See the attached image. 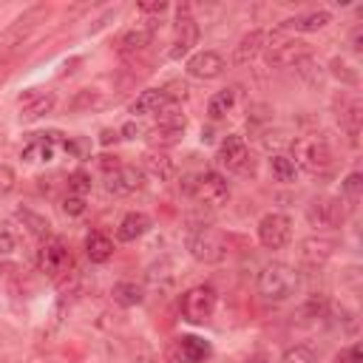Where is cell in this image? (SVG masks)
<instances>
[{
	"label": "cell",
	"mask_w": 363,
	"mask_h": 363,
	"mask_svg": "<svg viewBox=\"0 0 363 363\" xmlns=\"http://www.w3.org/2000/svg\"><path fill=\"white\" fill-rule=\"evenodd\" d=\"M99 105H102V99H99V94L91 91V88L77 91V96L71 99V111H91V108H99Z\"/></svg>",
	"instance_id": "37"
},
{
	"label": "cell",
	"mask_w": 363,
	"mask_h": 363,
	"mask_svg": "<svg viewBox=\"0 0 363 363\" xmlns=\"http://www.w3.org/2000/svg\"><path fill=\"white\" fill-rule=\"evenodd\" d=\"M216 306H218V292H216L210 284H196V286L184 289L182 298H179V312H182V318H184L187 323H196V326L207 323V320L213 318Z\"/></svg>",
	"instance_id": "5"
},
{
	"label": "cell",
	"mask_w": 363,
	"mask_h": 363,
	"mask_svg": "<svg viewBox=\"0 0 363 363\" xmlns=\"http://www.w3.org/2000/svg\"><path fill=\"white\" fill-rule=\"evenodd\" d=\"M57 145H60V133H31L20 156L23 162H51L57 153Z\"/></svg>",
	"instance_id": "19"
},
{
	"label": "cell",
	"mask_w": 363,
	"mask_h": 363,
	"mask_svg": "<svg viewBox=\"0 0 363 363\" xmlns=\"http://www.w3.org/2000/svg\"><path fill=\"white\" fill-rule=\"evenodd\" d=\"M292 156H295V159H292L295 167H301V170H306V173H312V176L326 173V170L332 167V162H335L332 145H329L323 136H318V133L298 136V139L292 142Z\"/></svg>",
	"instance_id": "2"
},
{
	"label": "cell",
	"mask_w": 363,
	"mask_h": 363,
	"mask_svg": "<svg viewBox=\"0 0 363 363\" xmlns=\"http://www.w3.org/2000/svg\"><path fill=\"white\" fill-rule=\"evenodd\" d=\"M17 218L37 235V238H45L48 235V230H51V224H48V218H43V216H37L34 210H28V207H20L17 210Z\"/></svg>",
	"instance_id": "34"
},
{
	"label": "cell",
	"mask_w": 363,
	"mask_h": 363,
	"mask_svg": "<svg viewBox=\"0 0 363 363\" xmlns=\"http://www.w3.org/2000/svg\"><path fill=\"white\" fill-rule=\"evenodd\" d=\"M224 68H227V62H224V57L218 51H199L184 65V71L193 79H218L224 74Z\"/></svg>",
	"instance_id": "16"
},
{
	"label": "cell",
	"mask_w": 363,
	"mask_h": 363,
	"mask_svg": "<svg viewBox=\"0 0 363 363\" xmlns=\"http://www.w3.org/2000/svg\"><path fill=\"white\" fill-rule=\"evenodd\" d=\"M332 363H346V352H340V354H335V357H332Z\"/></svg>",
	"instance_id": "45"
},
{
	"label": "cell",
	"mask_w": 363,
	"mask_h": 363,
	"mask_svg": "<svg viewBox=\"0 0 363 363\" xmlns=\"http://www.w3.org/2000/svg\"><path fill=\"white\" fill-rule=\"evenodd\" d=\"M153 40V26H136V28H128L119 43H116V51L122 57H133V54H142Z\"/></svg>",
	"instance_id": "22"
},
{
	"label": "cell",
	"mask_w": 363,
	"mask_h": 363,
	"mask_svg": "<svg viewBox=\"0 0 363 363\" xmlns=\"http://www.w3.org/2000/svg\"><path fill=\"white\" fill-rule=\"evenodd\" d=\"M85 255L91 264H105L113 255V241L102 233H88L85 238Z\"/></svg>",
	"instance_id": "28"
},
{
	"label": "cell",
	"mask_w": 363,
	"mask_h": 363,
	"mask_svg": "<svg viewBox=\"0 0 363 363\" xmlns=\"http://www.w3.org/2000/svg\"><path fill=\"white\" fill-rule=\"evenodd\" d=\"M187 252L199 264H221L227 258V238L210 224H193L187 230Z\"/></svg>",
	"instance_id": "3"
},
{
	"label": "cell",
	"mask_w": 363,
	"mask_h": 363,
	"mask_svg": "<svg viewBox=\"0 0 363 363\" xmlns=\"http://www.w3.org/2000/svg\"><path fill=\"white\" fill-rule=\"evenodd\" d=\"M238 99H241V88H238V85H230V88H224V91L213 94V96H210V102H207V113H210V119H213V122L227 119V116L235 111Z\"/></svg>",
	"instance_id": "24"
},
{
	"label": "cell",
	"mask_w": 363,
	"mask_h": 363,
	"mask_svg": "<svg viewBox=\"0 0 363 363\" xmlns=\"http://www.w3.org/2000/svg\"><path fill=\"white\" fill-rule=\"evenodd\" d=\"M37 267H40V272H45L48 278L60 281V278L68 275V269H71V252H68V247H65L60 238L43 241V247H40V252H37Z\"/></svg>",
	"instance_id": "8"
},
{
	"label": "cell",
	"mask_w": 363,
	"mask_h": 363,
	"mask_svg": "<svg viewBox=\"0 0 363 363\" xmlns=\"http://www.w3.org/2000/svg\"><path fill=\"white\" fill-rule=\"evenodd\" d=\"M332 23V14L326 11V9H315V11H303V14H295V17H289V20H284L278 28H284V31H301V34H309V31H320V28H326Z\"/></svg>",
	"instance_id": "20"
},
{
	"label": "cell",
	"mask_w": 363,
	"mask_h": 363,
	"mask_svg": "<svg viewBox=\"0 0 363 363\" xmlns=\"http://www.w3.org/2000/svg\"><path fill=\"white\" fill-rule=\"evenodd\" d=\"M261 51H264V31H258V28H255V31H247V34L235 43V48H233V65H235V68L252 65Z\"/></svg>",
	"instance_id": "21"
},
{
	"label": "cell",
	"mask_w": 363,
	"mask_h": 363,
	"mask_svg": "<svg viewBox=\"0 0 363 363\" xmlns=\"http://www.w3.org/2000/svg\"><path fill=\"white\" fill-rule=\"evenodd\" d=\"M360 193H363V176L354 170V173H349V176L343 179V184H340V201L349 204V207H354V204L360 201Z\"/></svg>",
	"instance_id": "33"
},
{
	"label": "cell",
	"mask_w": 363,
	"mask_h": 363,
	"mask_svg": "<svg viewBox=\"0 0 363 363\" xmlns=\"http://www.w3.org/2000/svg\"><path fill=\"white\" fill-rule=\"evenodd\" d=\"M292 238V218L286 213H267L258 221V241L267 250H284Z\"/></svg>",
	"instance_id": "9"
},
{
	"label": "cell",
	"mask_w": 363,
	"mask_h": 363,
	"mask_svg": "<svg viewBox=\"0 0 363 363\" xmlns=\"http://www.w3.org/2000/svg\"><path fill=\"white\" fill-rule=\"evenodd\" d=\"M142 133H145V128H142L136 119L125 122V125H122V130H119V136H122V139H136V136H142Z\"/></svg>",
	"instance_id": "40"
},
{
	"label": "cell",
	"mask_w": 363,
	"mask_h": 363,
	"mask_svg": "<svg viewBox=\"0 0 363 363\" xmlns=\"http://www.w3.org/2000/svg\"><path fill=\"white\" fill-rule=\"evenodd\" d=\"M301 286V275L295 267L289 264H267L261 272H258V281H255V289L261 298L272 301V303H281V301H289Z\"/></svg>",
	"instance_id": "1"
},
{
	"label": "cell",
	"mask_w": 363,
	"mask_h": 363,
	"mask_svg": "<svg viewBox=\"0 0 363 363\" xmlns=\"http://www.w3.org/2000/svg\"><path fill=\"white\" fill-rule=\"evenodd\" d=\"M216 164L224 167L227 173H247L250 147H247L244 136H238V133L224 136L221 145H218V150H216Z\"/></svg>",
	"instance_id": "10"
},
{
	"label": "cell",
	"mask_w": 363,
	"mask_h": 363,
	"mask_svg": "<svg viewBox=\"0 0 363 363\" xmlns=\"http://www.w3.org/2000/svg\"><path fill=\"white\" fill-rule=\"evenodd\" d=\"M278 363H318V357H315V349H312V346L295 343V346H289V349L281 354Z\"/></svg>",
	"instance_id": "35"
},
{
	"label": "cell",
	"mask_w": 363,
	"mask_h": 363,
	"mask_svg": "<svg viewBox=\"0 0 363 363\" xmlns=\"http://www.w3.org/2000/svg\"><path fill=\"white\" fill-rule=\"evenodd\" d=\"M360 34H363V28H360V26H357V28H354V31H352V51H357V54H360V51H363V45H360Z\"/></svg>",
	"instance_id": "44"
},
{
	"label": "cell",
	"mask_w": 363,
	"mask_h": 363,
	"mask_svg": "<svg viewBox=\"0 0 363 363\" xmlns=\"http://www.w3.org/2000/svg\"><path fill=\"white\" fill-rule=\"evenodd\" d=\"M3 142H6V133H3V130H0V145H3Z\"/></svg>",
	"instance_id": "46"
},
{
	"label": "cell",
	"mask_w": 363,
	"mask_h": 363,
	"mask_svg": "<svg viewBox=\"0 0 363 363\" xmlns=\"http://www.w3.org/2000/svg\"><path fill=\"white\" fill-rule=\"evenodd\" d=\"M139 167H142V173H150L159 182H164V179H170L176 173V162L164 150H156V147H150V150L142 153V164Z\"/></svg>",
	"instance_id": "25"
},
{
	"label": "cell",
	"mask_w": 363,
	"mask_h": 363,
	"mask_svg": "<svg viewBox=\"0 0 363 363\" xmlns=\"http://www.w3.org/2000/svg\"><path fill=\"white\" fill-rule=\"evenodd\" d=\"M156 128L159 130H170V133H182L184 136V128H187V116L182 111V102L176 99H167L159 113H156Z\"/></svg>",
	"instance_id": "26"
},
{
	"label": "cell",
	"mask_w": 363,
	"mask_h": 363,
	"mask_svg": "<svg viewBox=\"0 0 363 363\" xmlns=\"http://www.w3.org/2000/svg\"><path fill=\"white\" fill-rule=\"evenodd\" d=\"M335 111H337L335 116H337L340 128L346 130L349 142L357 145V136H360V99L352 96V94H340L335 99Z\"/></svg>",
	"instance_id": "17"
},
{
	"label": "cell",
	"mask_w": 363,
	"mask_h": 363,
	"mask_svg": "<svg viewBox=\"0 0 363 363\" xmlns=\"http://www.w3.org/2000/svg\"><path fill=\"white\" fill-rule=\"evenodd\" d=\"M343 218H346V204L340 201V196H318L306 207V221L315 230H335L343 224Z\"/></svg>",
	"instance_id": "7"
},
{
	"label": "cell",
	"mask_w": 363,
	"mask_h": 363,
	"mask_svg": "<svg viewBox=\"0 0 363 363\" xmlns=\"http://www.w3.org/2000/svg\"><path fill=\"white\" fill-rule=\"evenodd\" d=\"M329 74H332L335 79H340V85H357V82H360L357 68L349 65L343 57H332V62H329Z\"/></svg>",
	"instance_id": "32"
},
{
	"label": "cell",
	"mask_w": 363,
	"mask_h": 363,
	"mask_svg": "<svg viewBox=\"0 0 363 363\" xmlns=\"http://www.w3.org/2000/svg\"><path fill=\"white\" fill-rule=\"evenodd\" d=\"M43 17H45V6H34V9L23 11V14H20V17L0 34V48H3V51H11V48L23 45V40L40 26Z\"/></svg>",
	"instance_id": "11"
},
{
	"label": "cell",
	"mask_w": 363,
	"mask_h": 363,
	"mask_svg": "<svg viewBox=\"0 0 363 363\" xmlns=\"http://www.w3.org/2000/svg\"><path fill=\"white\" fill-rule=\"evenodd\" d=\"M14 250H17L14 235H11V233H6V230H0V255H9V252H14Z\"/></svg>",
	"instance_id": "41"
},
{
	"label": "cell",
	"mask_w": 363,
	"mask_h": 363,
	"mask_svg": "<svg viewBox=\"0 0 363 363\" xmlns=\"http://www.w3.org/2000/svg\"><path fill=\"white\" fill-rule=\"evenodd\" d=\"M150 227H153V221H150L147 213L130 210V213L122 216V221H119V227H116V238H119V241H136V238H142Z\"/></svg>",
	"instance_id": "23"
},
{
	"label": "cell",
	"mask_w": 363,
	"mask_h": 363,
	"mask_svg": "<svg viewBox=\"0 0 363 363\" xmlns=\"http://www.w3.org/2000/svg\"><path fill=\"white\" fill-rule=\"evenodd\" d=\"M139 11H145V14H162V11H167V3H142Z\"/></svg>",
	"instance_id": "42"
},
{
	"label": "cell",
	"mask_w": 363,
	"mask_h": 363,
	"mask_svg": "<svg viewBox=\"0 0 363 363\" xmlns=\"http://www.w3.org/2000/svg\"><path fill=\"white\" fill-rule=\"evenodd\" d=\"M62 210H65V216H82V213H85V199H79V196H65Z\"/></svg>",
	"instance_id": "39"
},
{
	"label": "cell",
	"mask_w": 363,
	"mask_h": 363,
	"mask_svg": "<svg viewBox=\"0 0 363 363\" xmlns=\"http://www.w3.org/2000/svg\"><path fill=\"white\" fill-rule=\"evenodd\" d=\"M164 102H167V91H164V88H145V91L133 99L130 113H133V116H156Z\"/></svg>",
	"instance_id": "27"
},
{
	"label": "cell",
	"mask_w": 363,
	"mask_h": 363,
	"mask_svg": "<svg viewBox=\"0 0 363 363\" xmlns=\"http://www.w3.org/2000/svg\"><path fill=\"white\" fill-rule=\"evenodd\" d=\"M122 136H119V130H111V128H105L102 133H99V142L102 145H113V142H119Z\"/></svg>",
	"instance_id": "43"
},
{
	"label": "cell",
	"mask_w": 363,
	"mask_h": 363,
	"mask_svg": "<svg viewBox=\"0 0 363 363\" xmlns=\"http://www.w3.org/2000/svg\"><path fill=\"white\" fill-rule=\"evenodd\" d=\"M269 170H272L275 182H284V184L295 182V176H298L295 162H292L289 156H284V153H272V159H269Z\"/></svg>",
	"instance_id": "31"
},
{
	"label": "cell",
	"mask_w": 363,
	"mask_h": 363,
	"mask_svg": "<svg viewBox=\"0 0 363 363\" xmlns=\"http://www.w3.org/2000/svg\"><path fill=\"white\" fill-rule=\"evenodd\" d=\"M17 184V173L9 164H0V196H9Z\"/></svg>",
	"instance_id": "38"
},
{
	"label": "cell",
	"mask_w": 363,
	"mask_h": 363,
	"mask_svg": "<svg viewBox=\"0 0 363 363\" xmlns=\"http://www.w3.org/2000/svg\"><path fill=\"white\" fill-rule=\"evenodd\" d=\"M196 43H199V23H196L190 6H179L176 9V40L170 48V60H182Z\"/></svg>",
	"instance_id": "12"
},
{
	"label": "cell",
	"mask_w": 363,
	"mask_h": 363,
	"mask_svg": "<svg viewBox=\"0 0 363 363\" xmlns=\"http://www.w3.org/2000/svg\"><path fill=\"white\" fill-rule=\"evenodd\" d=\"M173 354H176V363H204L213 354V349L199 335H182L173 340Z\"/></svg>",
	"instance_id": "18"
},
{
	"label": "cell",
	"mask_w": 363,
	"mask_h": 363,
	"mask_svg": "<svg viewBox=\"0 0 363 363\" xmlns=\"http://www.w3.org/2000/svg\"><path fill=\"white\" fill-rule=\"evenodd\" d=\"M190 196H193V201H196L199 207H204V210H218V207H224V204L230 201V184H227V179H224L221 173L204 170V173H199V176L193 179Z\"/></svg>",
	"instance_id": "6"
},
{
	"label": "cell",
	"mask_w": 363,
	"mask_h": 363,
	"mask_svg": "<svg viewBox=\"0 0 363 363\" xmlns=\"http://www.w3.org/2000/svg\"><path fill=\"white\" fill-rule=\"evenodd\" d=\"M142 187H145V173L136 164H119V167H113L108 173V193L111 196H119V199L122 196H133Z\"/></svg>",
	"instance_id": "14"
},
{
	"label": "cell",
	"mask_w": 363,
	"mask_h": 363,
	"mask_svg": "<svg viewBox=\"0 0 363 363\" xmlns=\"http://www.w3.org/2000/svg\"><path fill=\"white\" fill-rule=\"evenodd\" d=\"M337 250V238L332 235H323V233H315V235H306L301 238L298 244V258L309 267H323Z\"/></svg>",
	"instance_id": "13"
},
{
	"label": "cell",
	"mask_w": 363,
	"mask_h": 363,
	"mask_svg": "<svg viewBox=\"0 0 363 363\" xmlns=\"http://www.w3.org/2000/svg\"><path fill=\"white\" fill-rule=\"evenodd\" d=\"M88 193H91V176H88L85 170H74V173L68 176V196L85 199Z\"/></svg>",
	"instance_id": "36"
},
{
	"label": "cell",
	"mask_w": 363,
	"mask_h": 363,
	"mask_svg": "<svg viewBox=\"0 0 363 363\" xmlns=\"http://www.w3.org/2000/svg\"><path fill=\"white\" fill-rule=\"evenodd\" d=\"M54 102L57 99L51 91H28L17 99V111H20L17 116H20V122H37L54 111Z\"/></svg>",
	"instance_id": "15"
},
{
	"label": "cell",
	"mask_w": 363,
	"mask_h": 363,
	"mask_svg": "<svg viewBox=\"0 0 363 363\" xmlns=\"http://www.w3.org/2000/svg\"><path fill=\"white\" fill-rule=\"evenodd\" d=\"M267 51V62L269 68H289V65H298L303 57H309V45L298 37H292L289 31L284 28H275L264 45Z\"/></svg>",
	"instance_id": "4"
},
{
	"label": "cell",
	"mask_w": 363,
	"mask_h": 363,
	"mask_svg": "<svg viewBox=\"0 0 363 363\" xmlns=\"http://www.w3.org/2000/svg\"><path fill=\"white\" fill-rule=\"evenodd\" d=\"M111 295H113V303H119V306H139L145 301L142 286H136L133 281H119Z\"/></svg>",
	"instance_id": "29"
},
{
	"label": "cell",
	"mask_w": 363,
	"mask_h": 363,
	"mask_svg": "<svg viewBox=\"0 0 363 363\" xmlns=\"http://www.w3.org/2000/svg\"><path fill=\"white\" fill-rule=\"evenodd\" d=\"M173 269V264L170 261H159V264H153V267H147V272H145V278H147V284L153 286V289H167L170 284H173V278H176V272H170Z\"/></svg>",
	"instance_id": "30"
}]
</instances>
